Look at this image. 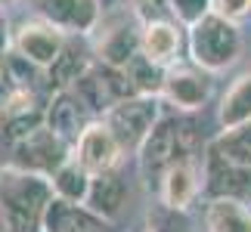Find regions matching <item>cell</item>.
I'll use <instances>...</instances> for the list:
<instances>
[{"mask_svg":"<svg viewBox=\"0 0 251 232\" xmlns=\"http://www.w3.org/2000/svg\"><path fill=\"white\" fill-rule=\"evenodd\" d=\"M53 192V180L22 167H0V210L9 232H47L44 214Z\"/></svg>","mask_w":251,"mask_h":232,"instance_id":"cell-1","label":"cell"},{"mask_svg":"<svg viewBox=\"0 0 251 232\" xmlns=\"http://www.w3.org/2000/svg\"><path fill=\"white\" fill-rule=\"evenodd\" d=\"M137 158L143 177L158 180L171 164L186 158H205V142H201L196 124L183 118H158V124L143 142V149L137 152Z\"/></svg>","mask_w":251,"mask_h":232,"instance_id":"cell-2","label":"cell"},{"mask_svg":"<svg viewBox=\"0 0 251 232\" xmlns=\"http://www.w3.org/2000/svg\"><path fill=\"white\" fill-rule=\"evenodd\" d=\"M242 56V31L236 22L224 19L211 9L199 22L189 25V59L192 65L205 69L211 74L226 71Z\"/></svg>","mask_w":251,"mask_h":232,"instance_id":"cell-3","label":"cell"},{"mask_svg":"<svg viewBox=\"0 0 251 232\" xmlns=\"http://www.w3.org/2000/svg\"><path fill=\"white\" fill-rule=\"evenodd\" d=\"M161 96H146V93H133L124 96L121 102H115L109 112L102 115V121L109 124V130L115 133V139L121 142L124 155H137L143 149L146 137L161 118Z\"/></svg>","mask_w":251,"mask_h":232,"instance_id":"cell-4","label":"cell"},{"mask_svg":"<svg viewBox=\"0 0 251 232\" xmlns=\"http://www.w3.org/2000/svg\"><path fill=\"white\" fill-rule=\"evenodd\" d=\"M143 53V22L137 16L100 19L93 31V56L112 69H127Z\"/></svg>","mask_w":251,"mask_h":232,"instance_id":"cell-5","label":"cell"},{"mask_svg":"<svg viewBox=\"0 0 251 232\" xmlns=\"http://www.w3.org/2000/svg\"><path fill=\"white\" fill-rule=\"evenodd\" d=\"M72 90L93 118H102L115 102H121L124 96H133V87L127 81V74H124V69H112V65H105L100 59L90 62L78 74Z\"/></svg>","mask_w":251,"mask_h":232,"instance_id":"cell-6","label":"cell"},{"mask_svg":"<svg viewBox=\"0 0 251 232\" xmlns=\"http://www.w3.org/2000/svg\"><path fill=\"white\" fill-rule=\"evenodd\" d=\"M69 158H72V142L62 139L47 124H41L37 130H31L28 137L9 146V164L13 167L34 170V173H44V177H53Z\"/></svg>","mask_w":251,"mask_h":232,"instance_id":"cell-7","label":"cell"},{"mask_svg":"<svg viewBox=\"0 0 251 232\" xmlns=\"http://www.w3.org/2000/svg\"><path fill=\"white\" fill-rule=\"evenodd\" d=\"M65 44H69V34L59 31V28L50 25V22H44V19L22 22L13 34V50L41 71L53 69V65L59 62Z\"/></svg>","mask_w":251,"mask_h":232,"instance_id":"cell-8","label":"cell"},{"mask_svg":"<svg viewBox=\"0 0 251 232\" xmlns=\"http://www.w3.org/2000/svg\"><path fill=\"white\" fill-rule=\"evenodd\" d=\"M37 19L56 25L72 37H90L102 19L100 0H25Z\"/></svg>","mask_w":251,"mask_h":232,"instance_id":"cell-9","label":"cell"},{"mask_svg":"<svg viewBox=\"0 0 251 232\" xmlns=\"http://www.w3.org/2000/svg\"><path fill=\"white\" fill-rule=\"evenodd\" d=\"M201 192L211 198H242L251 205V167L229 161L214 146L205 149V177Z\"/></svg>","mask_w":251,"mask_h":232,"instance_id":"cell-10","label":"cell"},{"mask_svg":"<svg viewBox=\"0 0 251 232\" xmlns=\"http://www.w3.org/2000/svg\"><path fill=\"white\" fill-rule=\"evenodd\" d=\"M211 96V71L199 65H177L174 62L165 71L161 99L171 102L177 112H199Z\"/></svg>","mask_w":251,"mask_h":232,"instance_id":"cell-11","label":"cell"},{"mask_svg":"<svg viewBox=\"0 0 251 232\" xmlns=\"http://www.w3.org/2000/svg\"><path fill=\"white\" fill-rule=\"evenodd\" d=\"M72 158H78L90 173H102V170L118 167L121 158H124V149H121V142L115 139V133L109 130V124L102 118H93L81 130V137L75 139Z\"/></svg>","mask_w":251,"mask_h":232,"instance_id":"cell-12","label":"cell"},{"mask_svg":"<svg viewBox=\"0 0 251 232\" xmlns=\"http://www.w3.org/2000/svg\"><path fill=\"white\" fill-rule=\"evenodd\" d=\"M201 177H205V158H186L171 164L158 177V198L171 208L189 210V205L201 192Z\"/></svg>","mask_w":251,"mask_h":232,"instance_id":"cell-13","label":"cell"},{"mask_svg":"<svg viewBox=\"0 0 251 232\" xmlns=\"http://www.w3.org/2000/svg\"><path fill=\"white\" fill-rule=\"evenodd\" d=\"M90 121H93V115L84 109V102L75 96L72 87L56 90L53 99H50V105H47V112H44V124L50 130H56L62 139H69L72 146H75V139L81 137V130Z\"/></svg>","mask_w":251,"mask_h":232,"instance_id":"cell-14","label":"cell"},{"mask_svg":"<svg viewBox=\"0 0 251 232\" xmlns=\"http://www.w3.org/2000/svg\"><path fill=\"white\" fill-rule=\"evenodd\" d=\"M84 205L90 208L96 217L109 220V223H115V220L121 217L124 205H127V183H124V177L118 173V167L102 170V173H93L90 192H87V201H84Z\"/></svg>","mask_w":251,"mask_h":232,"instance_id":"cell-15","label":"cell"},{"mask_svg":"<svg viewBox=\"0 0 251 232\" xmlns=\"http://www.w3.org/2000/svg\"><path fill=\"white\" fill-rule=\"evenodd\" d=\"M180 50H183L180 22H171V19H146L143 22V56L146 59L171 69L180 59Z\"/></svg>","mask_w":251,"mask_h":232,"instance_id":"cell-16","label":"cell"},{"mask_svg":"<svg viewBox=\"0 0 251 232\" xmlns=\"http://www.w3.org/2000/svg\"><path fill=\"white\" fill-rule=\"evenodd\" d=\"M44 229L47 232H105L109 220L96 217L87 205H75V201L53 195L44 214Z\"/></svg>","mask_w":251,"mask_h":232,"instance_id":"cell-17","label":"cell"},{"mask_svg":"<svg viewBox=\"0 0 251 232\" xmlns=\"http://www.w3.org/2000/svg\"><path fill=\"white\" fill-rule=\"evenodd\" d=\"M205 226L208 232H251V205L242 198H211Z\"/></svg>","mask_w":251,"mask_h":232,"instance_id":"cell-18","label":"cell"},{"mask_svg":"<svg viewBox=\"0 0 251 232\" xmlns=\"http://www.w3.org/2000/svg\"><path fill=\"white\" fill-rule=\"evenodd\" d=\"M251 121V69L242 71L229 84V90L224 93V99L217 105V124L220 130H233L239 124Z\"/></svg>","mask_w":251,"mask_h":232,"instance_id":"cell-19","label":"cell"},{"mask_svg":"<svg viewBox=\"0 0 251 232\" xmlns=\"http://www.w3.org/2000/svg\"><path fill=\"white\" fill-rule=\"evenodd\" d=\"M50 180H53V192H56L59 198L75 201V205H84V201H87V192H90L93 173L87 170L78 158H69Z\"/></svg>","mask_w":251,"mask_h":232,"instance_id":"cell-20","label":"cell"},{"mask_svg":"<svg viewBox=\"0 0 251 232\" xmlns=\"http://www.w3.org/2000/svg\"><path fill=\"white\" fill-rule=\"evenodd\" d=\"M211 146L220 155H226L229 161L242 164V167H251V121L239 124L233 130H220V137Z\"/></svg>","mask_w":251,"mask_h":232,"instance_id":"cell-21","label":"cell"},{"mask_svg":"<svg viewBox=\"0 0 251 232\" xmlns=\"http://www.w3.org/2000/svg\"><path fill=\"white\" fill-rule=\"evenodd\" d=\"M149 232H189L186 210L171 208L158 198L155 205L149 208Z\"/></svg>","mask_w":251,"mask_h":232,"instance_id":"cell-22","label":"cell"},{"mask_svg":"<svg viewBox=\"0 0 251 232\" xmlns=\"http://www.w3.org/2000/svg\"><path fill=\"white\" fill-rule=\"evenodd\" d=\"M168 6H171V13L174 19H177L180 25H192V22H199L201 16H208L211 13V6H214V0H168Z\"/></svg>","mask_w":251,"mask_h":232,"instance_id":"cell-23","label":"cell"},{"mask_svg":"<svg viewBox=\"0 0 251 232\" xmlns=\"http://www.w3.org/2000/svg\"><path fill=\"white\" fill-rule=\"evenodd\" d=\"M214 13H220L229 22H242V19L251 13V0H214Z\"/></svg>","mask_w":251,"mask_h":232,"instance_id":"cell-24","label":"cell"},{"mask_svg":"<svg viewBox=\"0 0 251 232\" xmlns=\"http://www.w3.org/2000/svg\"><path fill=\"white\" fill-rule=\"evenodd\" d=\"M9 46H13V41H9V31H6V16L3 9H0V99H3V93L9 90L6 84V53Z\"/></svg>","mask_w":251,"mask_h":232,"instance_id":"cell-25","label":"cell"},{"mask_svg":"<svg viewBox=\"0 0 251 232\" xmlns=\"http://www.w3.org/2000/svg\"><path fill=\"white\" fill-rule=\"evenodd\" d=\"M16 3H19V0H0V9L6 13V9H9V6H16Z\"/></svg>","mask_w":251,"mask_h":232,"instance_id":"cell-26","label":"cell"},{"mask_svg":"<svg viewBox=\"0 0 251 232\" xmlns=\"http://www.w3.org/2000/svg\"><path fill=\"white\" fill-rule=\"evenodd\" d=\"M0 232H9V226H6V217H3V210H0Z\"/></svg>","mask_w":251,"mask_h":232,"instance_id":"cell-27","label":"cell"}]
</instances>
